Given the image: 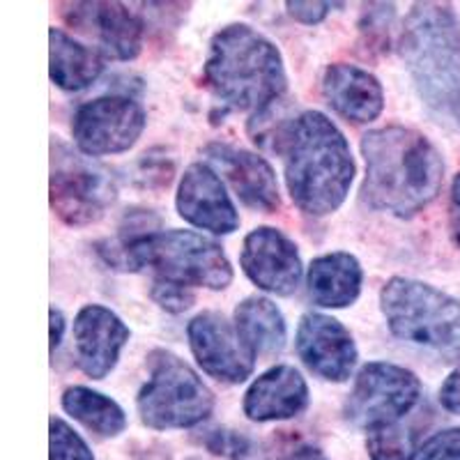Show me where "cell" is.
I'll return each mask as SVG.
<instances>
[{
    "label": "cell",
    "mask_w": 460,
    "mask_h": 460,
    "mask_svg": "<svg viewBox=\"0 0 460 460\" xmlns=\"http://www.w3.org/2000/svg\"><path fill=\"white\" fill-rule=\"evenodd\" d=\"M367 178L361 200L376 212L414 217L438 199L445 159L429 137L412 127L387 125L361 138Z\"/></svg>",
    "instance_id": "obj_1"
},
{
    "label": "cell",
    "mask_w": 460,
    "mask_h": 460,
    "mask_svg": "<svg viewBox=\"0 0 460 460\" xmlns=\"http://www.w3.org/2000/svg\"><path fill=\"white\" fill-rule=\"evenodd\" d=\"M199 442L209 451V454L221 456V458H228V460H244L246 456H252V449H253L252 439L230 429L203 430Z\"/></svg>",
    "instance_id": "obj_26"
},
{
    "label": "cell",
    "mask_w": 460,
    "mask_h": 460,
    "mask_svg": "<svg viewBox=\"0 0 460 460\" xmlns=\"http://www.w3.org/2000/svg\"><path fill=\"white\" fill-rule=\"evenodd\" d=\"M131 332L109 306L85 304L74 318V345L79 368L93 380H104L115 368Z\"/></svg>",
    "instance_id": "obj_16"
},
{
    "label": "cell",
    "mask_w": 460,
    "mask_h": 460,
    "mask_svg": "<svg viewBox=\"0 0 460 460\" xmlns=\"http://www.w3.org/2000/svg\"><path fill=\"white\" fill-rule=\"evenodd\" d=\"M65 19L113 60H134L141 53L143 22L122 3H74Z\"/></svg>",
    "instance_id": "obj_17"
},
{
    "label": "cell",
    "mask_w": 460,
    "mask_h": 460,
    "mask_svg": "<svg viewBox=\"0 0 460 460\" xmlns=\"http://www.w3.org/2000/svg\"><path fill=\"white\" fill-rule=\"evenodd\" d=\"M146 111L125 94L85 102L72 118V137L81 155L106 157L137 146L146 129Z\"/></svg>",
    "instance_id": "obj_10"
},
{
    "label": "cell",
    "mask_w": 460,
    "mask_h": 460,
    "mask_svg": "<svg viewBox=\"0 0 460 460\" xmlns=\"http://www.w3.org/2000/svg\"><path fill=\"white\" fill-rule=\"evenodd\" d=\"M240 265L261 290L279 297L293 295L302 283L304 265L297 244L272 226L253 228L244 237Z\"/></svg>",
    "instance_id": "obj_12"
},
{
    "label": "cell",
    "mask_w": 460,
    "mask_h": 460,
    "mask_svg": "<svg viewBox=\"0 0 460 460\" xmlns=\"http://www.w3.org/2000/svg\"><path fill=\"white\" fill-rule=\"evenodd\" d=\"M49 318H51V355H56V350L60 348V343H63L65 324H67V320H65L63 311L56 309V306H51Z\"/></svg>",
    "instance_id": "obj_34"
},
{
    "label": "cell",
    "mask_w": 460,
    "mask_h": 460,
    "mask_svg": "<svg viewBox=\"0 0 460 460\" xmlns=\"http://www.w3.org/2000/svg\"><path fill=\"white\" fill-rule=\"evenodd\" d=\"M364 270L361 262L348 252L318 256L309 267L306 286L314 304L324 309H348L359 299Z\"/></svg>",
    "instance_id": "obj_20"
},
{
    "label": "cell",
    "mask_w": 460,
    "mask_h": 460,
    "mask_svg": "<svg viewBox=\"0 0 460 460\" xmlns=\"http://www.w3.org/2000/svg\"><path fill=\"white\" fill-rule=\"evenodd\" d=\"M235 330L253 357H274L286 348L288 327L272 299L252 295L235 309Z\"/></svg>",
    "instance_id": "obj_22"
},
{
    "label": "cell",
    "mask_w": 460,
    "mask_h": 460,
    "mask_svg": "<svg viewBox=\"0 0 460 460\" xmlns=\"http://www.w3.org/2000/svg\"><path fill=\"white\" fill-rule=\"evenodd\" d=\"M421 398V380L410 368L389 361H368L359 368L345 401V417L352 426L376 430L398 424Z\"/></svg>",
    "instance_id": "obj_8"
},
{
    "label": "cell",
    "mask_w": 460,
    "mask_h": 460,
    "mask_svg": "<svg viewBox=\"0 0 460 460\" xmlns=\"http://www.w3.org/2000/svg\"><path fill=\"white\" fill-rule=\"evenodd\" d=\"M334 7H343V3H318V0H288L286 10L295 22L314 26V23L324 22V16L330 14Z\"/></svg>",
    "instance_id": "obj_30"
},
{
    "label": "cell",
    "mask_w": 460,
    "mask_h": 460,
    "mask_svg": "<svg viewBox=\"0 0 460 460\" xmlns=\"http://www.w3.org/2000/svg\"><path fill=\"white\" fill-rule=\"evenodd\" d=\"M449 226L451 237L460 246V172L451 182V200H449Z\"/></svg>",
    "instance_id": "obj_33"
},
{
    "label": "cell",
    "mask_w": 460,
    "mask_h": 460,
    "mask_svg": "<svg viewBox=\"0 0 460 460\" xmlns=\"http://www.w3.org/2000/svg\"><path fill=\"white\" fill-rule=\"evenodd\" d=\"M63 410L100 438H118L127 429L125 410L113 398L81 385L65 389Z\"/></svg>",
    "instance_id": "obj_23"
},
{
    "label": "cell",
    "mask_w": 460,
    "mask_h": 460,
    "mask_svg": "<svg viewBox=\"0 0 460 460\" xmlns=\"http://www.w3.org/2000/svg\"><path fill=\"white\" fill-rule=\"evenodd\" d=\"M175 208L184 221L215 235H230L240 228V215L226 191L224 180L205 162L191 164L184 171L175 194Z\"/></svg>",
    "instance_id": "obj_13"
},
{
    "label": "cell",
    "mask_w": 460,
    "mask_h": 460,
    "mask_svg": "<svg viewBox=\"0 0 460 460\" xmlns=\"http://www.w3.org/2000/svg\"><path fill=\"white\" fill-rule=\"evenodd\" d=\"M398 47L429 113L460 131V19L456 12L449 5L417 3L405 16Z\"/></svg>",
    "instance_id": "obj_3"
},
{
    "label": "cell",
    "mask_w": 460,
    "mask_h": 460,
    "mask_svg": "<svg viewBox=\"0 0 460 460\" xmlns=\"http://www.w3.org/2000/svg\"><path fill=\"white\" fill-rule=\"evenodd\" d=\"M439 402L451 414H460V364L447 376L439 387Z\"/></svg>",
    "instance_id": "obj_31"
},
{
    "label": "cell",
    "mask_w": 460,
    "mask_h": 460,
    "mask_svg": "<svg viewBox=\"0 0 460 460\" xmlns=\"http://www.w3.org/2000/svg\"><path fill=\"white\" fill-rule=\"evenodd\" d=\"M150 377L137 396L141 421L147 429H194L215 410V394L187 361L171 350L147 355Z\"/></svg>",
    "instance_id": "obj_7"
},
{
    "label": "cell",
    "mask_w": 460,
    "mask_h": 460,
    "mask_svg": "<svg viewBox=\"0 0 460 460\" xmlns=\"http://www.w3.org/2000/svg\"><path fill=\"white\" fill-rule=\"evenodd\" d=\"M100 253L115 270L150 267L157 279L187 288L224 290L233 283V265L224 249L194 230H155L134 240H106Z\"/></svg>",
    "instance_id": "obj_5"
},
{
    "label": "cell",
    "mask_w": 460,
    "mask_h": 460,
    "mask_svg": "<svg viewBox=\"0 0 460 460\" xmlns=\"http://www.w3.org/2000/svg\"><path fill=\"white\" fill-rule=\"evenodd\" d=\"M299 359L309 371L330 382H345L352 376L359 352L343 323L324 314H304L295 336Z\"/></svg>",
    "instance_id": "obj_14"
},
{
    "label": "cell",
    "mask_w": 460,
    "mask_h": 460,
    "mask_svg": "<svg viewBox=\"0 0 460 460\" xmlns=\"http://www.w3.org/2000/svg\"><path fill=\"white\" fill-rule=\"evenodd\" d=\"M51 155L53 212L69 226H88L100 221L118 194L111 172L94 166L60 141H53Z\"/></svg>",
    "instance_id": "obj_9"
},
{
    "label": "cell",
    "mask_w": 460,
    "mask_h": 460,
    "mask_svg": "<svg viewBox=\"0 0 460 460\" xmlns=\"http://www.w3.org/2000/svg\"><path fill=\"white\" fill-rule=\"evenodd\" d=\"M189 460H200V458H189Z\"/></svg>",
    "instance_id": "obj_35"
},
{
    "label": "cell",
    "mask_w": 460,
    "mask_h": 460,
    "mask_svg": "<svg viewBox=\"0 0 460 460\" xmlns=\"http://www.w3.org/2000/svg\"><path fill=\"white\" fill-rule=\"evenodd\" d=\"M152 302L157 304L159 309L168 311V314H184L194 306L196 297L191 293V288L180 286V283L164 281V279H155L150 290Z\"/></svg>",
    "instance_id": "obj_28"
},
{
    "label": "cell",
    "mask_w": 460,
    "mask_h": 460,
    "mask_svg": "<svg viewBox=\"0 0 460 460\" xmlns=\"http://www.w3.org/2000/svg\"><path fill=\"white\" fill-rule=\"evenodd\" d=\"M277 150L283 155L288 194L304 215L327 217L345 203L355 159L343 131L327 115L304 111L290 118Z\"/></svg>",
    "instance_id": "obj_2"
},
{
    "label": "cell",
    "mask_w": 460,
    "mask_h": 460,
    "mask_svg": "<svg viewBox=\"0 0 460 460\" xmlns=\"http://www.w3.org/2000/svg\"><path fill=\"white\" fill-rule=\"evenodd\" d=\"M203 76L224 104L253 115L279 104L288 88L279 47L246 23H230L212 37Z\"/></svg>",
    "instance_id": "obj_4"
},
{
    "label": "cell",
    "mask_w": 460,
    "mask_h": 460,
    "mask_svg": "<svg viewBox=\"0 0 460 460\" xmlns=\"http://www.w3.org/2000/svg\"><path fill=\"white\" fill-rule=\"evenodd\" d=\"M189 348L208 376L240 385L253 373L256 357L221 314L203 311L187 324Z\"/></svg>",
    "instance_id": "obj_11"
},
{
    "label": "cell",
    "mask_w": 460,
    "mask_h": 460,
    "mask_svg": "<svg viewBox=\"0 0 460 460\" xmlns=\"http://www.w3.org/2000/svg\"><path fill=\"white\" fill-rule=\"evenodd\" d=\"M380 311L396 339L430 350H460V299L408 277H392L380 290Z\"/></svg>",
    "instance_id": "obj_6"
},
{
    "label": "cell",
    "mask_w": 460,
    "mask_h": 460,
    "mask_svg": "<svg viewBox=\"0 0 460 460\" xmlns=\"http://www.w3.org/2000/svg\"><path fill=\"white\" fill-rule=\"evenodd\" d=\"M51 445H49V460H94L93 451L67 421L60 417H51Z\"/></svg>",
    "instance_id": "obj_25"
},
{
    "label": "cell",
    "mask_w": 460,
    "mask_h": 460,
    "mask_svg": "<svg viewBox=\"0 0 460 460\" xmlns=\"http://www.w3.org/2000/svg\"><path fill=\"white\" fill-rule=\"evenodd\" d=\"M277 460H327V458H324V454L318 449V447L299 439V442L283 447Z\"/></svg>",
    "instance_id": "obj_32"
},
{
    "label": "cell",
    "mask_w": 460,
    "mask_h": 460,
    "mask_svg": "<svg viewBox=\"0 0 460 460\" xmlns=\"http://www.w3.org/2000/svg\"><path fill=\"white\" fill-rule=\"evenodd\" d=\"M417 460H460V429L439 430L426 439Z\"/></svg>",
    "instance_id": "obj_29"
},
{
    "label": "cell",
    "mask_w": 460,
    "mask_h": 460,
    "mask_svg": "<svg viewBox=\"0 0 460 460\" xmlns=\"http://www.w3.org/2000/svg\"><path fill=\"white\" fill-rule=\"evenodd\" d=\"M367 451L371 460H414L417 458V435L401 424H389L368 430Z\"/></svg>",
    "instance_id": "obj_24"
},
{
    "label": "cell",
    "mask_w": 460,
    "mask_h": 460,
    "mask_svg": "<svg viewBox=\"0 0 460 460\" xmlns=\"http://www.w3.org/2000/svg\"><path fill=\"white\" fill-rule=\"evenodd\" d=\"M205 157L221 172V178H226L246 208L265 215H274L281 208L277 172L265 157L226 143H212L205 147Z\"/></svg>",
    "instance_id": "obj_15"
},
{
    "label": "cell",
    "mask_w": 460,
    "mask_h": 460,
    "mask_svg": "<svg viewBox=\"0 0 460 460\" xmlns=\"http://www.w3.org/2000/svg\"><path fill=\"white\" fill-rule=\"evenodd\" d=\"M309 405V385L290 364H277L252 382L244 394V414L252 421H283Z\"/></svg>",
    "instance_id": "obj_18"
},
{
    "label": "cell",
    "mask_w": 460,
    "mask_h": 460,
    "mask_svg": "<svg viewBox=\"0 0 460 460\" xmlns=\"http://www.w3.org/2000/svg\"><path fill=\"white\" fill-rule=\"evenodd\" d=\"M102 69H104V60L100 51L76 42L60 28L49 31V72L58 88L67 93L85 90L100 79Z\"/></svg>",
    "instance_id": "obj_21"
},
{
    "label": "cell",
    "mask_w": 460,
    "mask_h": 460,
    "mask_svg": "<svg viewBox=\"0 0 460 460\" xmlns=\"http://www.w3.org/2000/svg\"><path fill=\"white\" fill-rule=\"evenodd\" d=\"M323 94L327 104L355 125L377 120L385 109V90L380 81L357 65L336 63L323 74Z\"/></svg>",
    "instance_id": "obj_19"
},
{
    "label": "cell",
    "mask_w": 460,
    "mask_h": 460,
    "mask_svg": "<svg viewBox=\"0 0 460 460\" xmlns=\"http://www.w3.org/2000/svg\"><path fill=\"white\" fill-rule=\"evenodd\" d=\"M396 16V7L392 3H371L364 5V14H361L359 28L367 35V42L377 49H387L389 44V31H392V22Z\"/></svg>",
    "instance_id": "obj_27"
}]
</instances>
